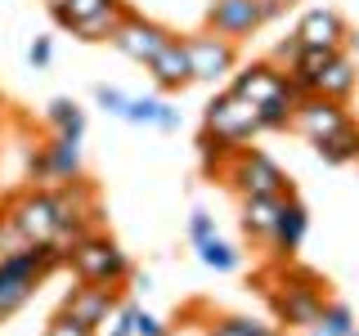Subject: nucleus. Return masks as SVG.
<instances>
[{"instance_id": "1", "label": "nucleus", "mask_w": 359, "mask_h": 336, "mask_svg": "<svg viewBox=\"0 0 359 336\" xmlns=\"http://www.w3.org/2000/svg\"><path fill=\"white\" fill-rule=\"evenodd\" d=\"M67 269H72L81 283H95V287H121V283L135 278L130 255L99 229H90L76 242H67Z\"/></svg>"}, {"instance_id": "2", "label": "nucleus", "mask_w": 359, "mask_h": 336, "mask_svg": "<svg viewBox=\"0 0 359 336\" xmlns=\"http://www.w3.org/2000/svg\"><path fill=\"white\" fill-rule=\"evenodd\" d=\"M216 175H220L238 197H261V193L287 197V193H292V179H287L283 166H278L269 153H261V148H247V144L224 157Z\"/></svg>"}, {"instance_id": "3", "label": "nucleus", "mask_w": 359, "mask_h": 336, "mask_svg": "<svg viewBox=\"0 0 359 336\" xmlns=\"http://www.w3.org/2000/svg\"><path fill=\"white\" fill-rule=\"evenodd\" d=\"M202 134L220 139L224 148H243L247 139L261 134V117H256V104L238 99L233 90H220L207 108H202Z\"/></svg>"}, {"instance_id": "4", "label": "nucleus", "mask_w": 359, "mask_h": 336, "mask_svg": "<svg viewBox=\"0 0 359 336\" xmlns=\"http://www.w3.org/2000/svg\"><path fill=\"white\" fill-rule=\"evenodd\" d=\"M27 175L36 188H59V184H72L81 179V139L72 134H50L27 162Z\"/></svg>"}, {"instance_id": "5", "label": "nucleus", "mask_w": 359, "mask_h": 336, "mask_svg": "<svg viewBox=\"0 0 359 336\" xmlns=\"http://www.w3.org/2000/svg\"><path fill=\"white\" fill-rule=\"evenodd\" d=\"M0 211L18 224V233L27 242H59V211H54V193H50V188L32 184V188H22V193H14Z\"/></svg>"}, {"instance_id": "6", "label": "nucleus", "mask_w": 359, "mask_h": 336, "mask_svg": "<svg viewBox=\"0 0 359 336\" xmlns=\"http://www.w3.org/2000/svg\"><path fill=\"white\" fill-rule=\"evenodd\" d=\"M184 50H189L194 81H202V85H216V81H224V76H233V67H238V41L216 36L211 27L207 31H189Z\"/></svg>"}, {"instance_id": "7", "label": "nucleus", "mask_w": 359, "mask_h": 336, "mask_svg": "<svg viewBox=\"0 0 359 336\" xmlns=\"http://www.w3.org/2000/svg\"><path fill=\"white\" fill-rule=\"evenodd\" d=\"M171 36H175L171 27H162V22H153V18H144V14H135V9H126V18L117 22V31H112V45H117L126 59L149 63Z\"/></svg>"}, {"instance_id": "8", "label": "nucleus", "mask_w": 359, "mask_h": 336, "mask_svg": "<svg viewBox=\"0 0 359 336\" xmlns=\"http://www.w3.org/2000/svg\"><path fill=\"white\" fill-rule=\"evenodd\" d=\"M121 305V287H95V283H81V287H72L63 296V314L72 323H81V328L90 332H99L104 323L117 314Z\"/></svg>"}, {"instance_id": "9", "label": "nucleus", "mask_w": 359, "mask_h": 336, "mask_svg": "<svg viewBox=\"0 0 359 336\" xmlns=\"http://www.w3.org/2000/svg\"><path fill=\"white\" fill-rule=\"evenodd\" d=\"M306 233H310V211H306V202H301L297 193H287L283 211H278L274 229H269V238H265V251L274 255V260H297Z\"/></svg>"}, {"instance_id": "10", "label": "nucleus", "mask_w": 359, "mask_h": 336, "mask_svg": "<svg viewBox=\"0 0 359 336\" xmlns=\"http://www.w3.org/2000/svg\"><path fill=\"white\" fill-rule=\"evenodd\" d=\"M346 121H351V112H346V104H337V99H323V94H306L297 104V112H292V126L287 130H297L301 139H323V134H332V130H341Z\"/></svg>"}, {"instance_id": "11", "label": "nucleus", "mask_w": 359, "mask_h": 336, "mask_svg": "<svg viewBox=\"0 0 359 336\" xmlns=\"http://www.w3.org/2000/svg\"><path fill=\"white\" fill-rule=\"evenodd\" d=\"M306 50H341L346 36H351V22H346L337 9L319 5V9H306V14L297 18V31H292Z\"/></svg>"}, {"instance_id": "12", "label": "nucleus", "mask_w": 359, "mask_h": 336, "mask_svg": "<svg viewBox=\"0 0 359 336\" xmlns=\"http://www.w3.org/2000/svg\"><path fill=\"white\" fill-rule=\"evenodd\" d=\"M149 76H153V85L162 90V94H180V90H189L194 85V67H189V50H184V36H171L162 45V50L153 54L149 63Z\"/></svg>"}, {"instance_id": "13", "label": "nucleus", "mask_w": 359, "mask_h": 336, "mask_svg": "<svg viewBox=\"0 0 359 336\" xmlns=\"http://www.w3.org/2000/svg\"><path fill=\"white\" fill-rule=\"evenodd\" d=\"M207 27L216 31V36L247 41L256 27H261L256 0H211V5H207Z\"/></svg>"}, {"instance_id": "14", "label": "nucleus", "mask_w": 359, "mask_h": 336, "mask_svg": "<svg viewBox=\"0 0 359 336\" xmlns=\"http://www.w3.org/2000/svg\"><path fill=\"white\" fill-rule=\"evenodd\" d=\"M283 85H287L283 67L269 63V59L247 63V67H233V81H229V90H233L238 99H247V104H265V99H274Z\"/></svg>"}, {"instance_id": "15", "label": "nucleus", "mask_w": 359, "mask_h": 336, "mask_svg": "<svg viewBox=\"0 0 359 336\" xmlns=\"http://www.w3.org/2000/svg\"><path fill=\"white\" fill-rule=\"evenodd\" d=\"M355 90H359V63H355V54L337 50V54H332V63L319 72V90H314V94L337 99V104H351Z\"/></svg>"}, {"instance_id": "16", "label": "nucleus", "mask_w": 359, "mask_h": 336, "mask_svg": "<svg viewBox=\"0 0 359 336\" xmlns=\"http://www.w3.org/2000/svg\"><path fill=\"white\" fill-rule=\"evenodd\" d=\"M278 211H283V197H238V224H243V233L252 242H265L269 238V229H274V220H278Z\"/></svg>"}, {"instance_id": "17", "label": "nucleus", "mask_w": 359, "mask_h": 336, "mask_svg": "<svg viewBox=\"0 0 359 336\" xmlns=\"http://www.w3.org/2000/svg\"><path fill=\"white\" fill-rule=\"evenodd\" d=\"M314 153H319L323 166H351L355 157H359V121H346L341 130L314 139Z\"/></svg>"}, {"instance_id": "18", "label": "nucleus", "mask_w": 359, "mask_h": 336, "mask_svg": "<svg viewBox=\"0 0 359 336\" xmlns=\"http://www.w3.org/2000/svg\"><path fill=\"white\" fill-rule=\"evenodd\" d=\"M121 121H135V126H157V130H180V108H171L166 99H130Z\"/></svg>"}, {"instance_id": "19", "label": "nucleus", "mask_w": 359, "mask_h": 336, "mask_svg": "<svg viewBox=\"0 0 359 336\" xmlns=\"http://www.w3.org/2000/svg\"><path fill=\"white\" fill-rule=\"evenodd\" d=\"M306 94H297L292 90V81L278 90L274 99H265V104H256V117H261V130H287L292 126V112H297V104Z\"/></svg>"}, {"instance_id": "20", "label": "nucleus", "mask_w": 359, "mask_h": 336, "mask_svg": "<svg viewBox=\"0 0 359 336\" xmlns=\"http://www.w3.org/2000/svg\"><path fill=\"white\" fill-rule=\"evenodd\" d=\"M36 278H22V274H5V269H0V323L5 318H14V314L27 305L32 296H36Z\"/></svg>"}, {"instance_id": "21", "label": "nucleus", "mask_w": 359, "mask_h": 336, "mask_svg": "<svg viewBox=\"0 0 359 336\" xmlns=\"http://www.w3.org/2000/svg\"><path fill=\"white\" fill-rule=\"evenodd\" d=\"M126 9L130 5H121V0H117V5H108V9H99V14H90V18L76 22L72 36L76 41H90V45H95V41H112V31H117L121 18H126Z\"/></svg>"}, {"instance_id": "22", "label": "nucleus", "mask_w": 359, "mask_h": 336, "mask_svg": "<svg viewBox=\"0 0 359 336\" xmlns=\"http://www.w3.org/2000/svg\"><path fill=\"white\" fill-rule=\"evenodd\" d=\"M45 126H50L54 134L81 139L86 134V112L76 108V99H50V104H45Z\"/></svg>"}, {"instance_id": "23", "label": "nucleus", "mask_w": 359, "mask_h": 336, "mask_svg": "<svg viewBox=\"0 0 359 336\" xmlns=\"http://www.w3.org/2000/svg\"><path fill=\"white\" fill-rule=\"evenodd\" d=\"M198 260L207 265V269H216V274H229V269H238V265H243V255L233 251V246L224 242L220 233H211V238H202V242H198Z\"/></svg>"}, {"instance_id": "24", "label": "nucleus", "mask_w": 359, "mask_h": 336, "mask_svg": "<svg viewBox=\"0 0 359 336\" xmlns=\"http://www.w3.org/2000/svg\"><path fill=\"white\" fill-rule=\"evenodd\" d=\"M269 328L261 318H247V314H224V318H211L207 336H265Z\"/></svg>"}, {"instance_id": "25", "label": "nucleus", "mask_w": 359, "mask_h": 336, "mask_svg": "<svg viewBox=\"0 0 359 336\" xmlns=\"http://www.w3.org/2000/svg\"><path fill=\"white\" fill-rule=\"evenodd\" d=\"M95 104L108 112V117H126V104H130V94H121L117 85H95Z\"/></svg>"}, {"instance_id": "26", "label": "nucleus", "mask_w": 359, "mask_h": 336, "mask_svg": "<svg viewBox=\"0 0 359 336\" xmlns=\"http://www.w3.org/2000/svg\"><path fill=\"white\" fill-rule=\"evenodd\" d=\"M130 336H171V328H166V323L157 318V314H149V309H140V305H135Z\"/></svg>"}, {"instance_id": "27", "label": "nucleus", "mask_w": 359, "mask_h": 336, "mask_svg": "<svg viewBox=\"0 0 359 336\" xmlns=\"http://www.w3.org/2000/svg\"><path fill=\"white\" fill-rule=\"evenodd\" d=\"M18 246H27V238L18 233V224L0 211V255H9V251H18Z\"/></svg>"}, {"instance_id": "28", "label": "nucleus", "mask_w": 359, "mask_h": 336, "mask_svg": "<svg viewBox=\"0 0 359 336\" xmlns=\"http://www.w3.org/2000/svg\"><path fill=\"white\" fill-rule=\"evenodd\" d=\"M45 336H95V332H90V328H81V323H72V318H67V314L59 309L50 323H45Z\"/></svg>"}, {"instance_id": "29", "label": "nucleus", "mask_w": 359, "mask_h": 336, "mask_svg": "<svg viewBox=\"0 0 359 336\" xmlns=\"http://www.w3.org/2000/svg\"><path fill=\"white\" fill-rule=\"evenodd\" d=\"M130 318H135V305H117V314L108 318V328H99L95 336H130Z\"/></svg>"}, {"instance_id": "30", "label": "nucleus", "mask_w": 359, "mask_h": 336, "mask_svg": "<svg viewBox=\"0 0 359 336\" xmlns=\"http://www.w3.org/2000/svg\"><path fill=\"white\" fill-rule=\"evenodd\" d=\"M59 5L72 14V22H81V18H90V14H99V9L117 5V0H59Z\"/></svg>"}, {"instance_id": "31", "label": "nucleus", "mask_w": 359, "mask_h": 336, "mask_svg": "<svg viewBox=\"0 0 359 336\" xmlns=\"http://www.w3.org/2000/svg\"><path fill=\"white\" fill-rule=\"evenodd\" d=\"M211 233H216V220L207 216V211H194V216H189V242H202V238H211Z\"/></svg>"}, {"instance_id": "32", "label": "nucleus", "mask_w": 359, "mask_h": 336, "mask_svg": "<svg viewBox=\"0 0 359 336\" xmlns=\"http://www.w3.org/2000/svg\"><path fill=\"white\" fill-rule=\"evenodd\" d=\"M50 59H54V45H50V36H36V41H32V50H27V63L41 72V67H50Z\"/></svg>"}, {"instance_id": "33", "label": "nucleus", "mask_w": 359, "mask_h": 336, "mask_svg": "<svg viewBox=\"0 0 359 336\" xmlns=\"http://www.w3.org/2000/svg\"><path fill=\"white\" fill-rule=\"evenodd\" d=\"M297 54H301V41H297V36H283V41H278V45H274V59H269V63H278V67H287L292 59H297Z\"/></svg>"}, {"instance_id": "34", "label": "nucleus", "mask_w": 359, "mask_h": 336, "mask_svg": "<svg viewBox=\"0 0 359 336\" xmlns=\"http://www.w3.org/2000/svg\"><path fill=\"white\" fill-rule=\"evenodd\" d=\"M287 5H292V0H256V14H261V27H265V22H274V18L283 14Z\"/></svg>"}, {"instance_id": "35", "label": "nucleus", "mask_w": 359, "mask_h": 336, "mask_svg": "<svg viewBox=\"0 0 359 336\" xmlns=\"http://www.w3.org/2000/svg\"><path fill=\"white\" fill-rule=\"evenodd\" d=\"M265 336H292V332H287V328H269Z\"/></svg>"}, {"instance_id": "36", "label": "nucleus", "mask_w": 359, "mask_h": 336, "mask_svg": "<svg viewBox=\"0 0 359 336\" xmlns=\"http://www.w3.org/2000/svg\"><path fill=\"white\" fill-rule=\"evenodd\" d=\"M346 41H351V50H355V54H359V36H355V31H351V36H346Z\"/></svg>"}, {"instance_id": "37", "label": "nucleus", "mask_w": 359, "mask_h": 336, "mask_svg": "<svg viewBox=\"0 0 359 336\" xmlns=\"http://www.w3.org/2000/svg\"><path fill=\"white\" fill-rule=\"evenodd\" d=\"M341 336H359V323H355V328H351V332H341Z\"/></svg>"}, {"instance_id": "38", "label": "nucleus", "mask_w": 359, "mask_h": 336, "mask_svg": "<svg viewBox=\"0 0 359 336\" xmlns=\"http://www.w3.org/2000/svg\"><path fill=\"white\" fill-rule=\"evenodd\" d=\"M45 5H54V0H45Z\"/></svg>"}, {"instance_id": "39", "label": "nucleus", "mask_w": 359, "mask_h": 336, "mask_svg": "<svg viewBox=\"0 0 359 336\" xmlns=\"http://www.w3.org/2000/svg\"><path fill=\"white\" fill-rule=\"evenodd\" d=\"M355 162H359V157H355Z\"/></svg>"}]
</instances>
